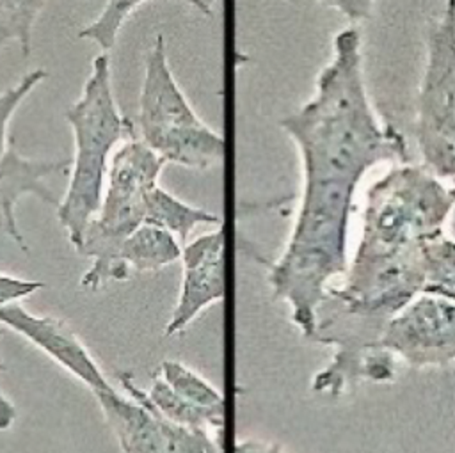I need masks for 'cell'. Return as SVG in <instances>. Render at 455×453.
Wrapping results in <instances>:
<instances>
[{"instance_id": "cell-17", "label": "cell", "mask_w": 455, "mask_h": 453, "mask_svg": "<svg viewBox=\"0 0 455 453\" xmlns=\"http://www.w3.org/2000/svg\"><path fill=\"white\" fill-rule=\"evenodd\" d=\"M421 293L455 300V240L444 233L425 243V284Z\"/></svg>"}, {"instance_id": "cell-15", "label": "cell", "mask_w": 455, "mask_h": 453, "mask_svg": "<svg viewBox=\"0 0 455 453\" xmlns=\"http://www.w3.org/2000/svg\"><path fill=\"white\" fill-rule=\"evenodd\" d=\"M144 396L162 417L174 425L204 428L215 433H222L224 430L226 409H208L181 398L158 373L153 377L149 389L144 391Z\"/></svg>"}, {"instance_id": "cell-22", "label": "cell", "mask_w": 455, "mask_h": 453, "mask_svg": "<svg viewBox=\"0 0 455 453\" xmlns=\"http://www.w3.org/2000/svg\"><path fill=\"white\" fill-rule=\"evenodd\" d=\"M44 286L41 281L21 279L14 275H7L0 272V306H7L12 302H20L32 293L39 291Z\"/></svg>"}, {"instance_id": "cell-12", "label": "cell", "mask_w": 455, "mask_h": 453, "mask_svg": "<svg viewBox=\"0 0 455 453\" xmlns=\"http://www.w3.org/2000/svg\"><path fill=\"white\" fill-rule=\"evenodd\" d=\"M71 158L36 160L20 155L12 146L0 160V231L27 250L25 238L16 220V204L25 195H36L57 208L59 201L44 185L48 176L69 171Z\"/></svg>"}, {"instance_id": "cell-26", "label": "cell", "mask_w": 455, "mask_h": 453, "mask_svg": "<svg viewBox=\"0 0 455 453\" xmlns=\"http://www.w3.org/2000/svg\"><path fill=\"white\" fill-rule=\"evenodd\" d=\"M432 172L455 187V153L451 156H448L446 160H443L439 165H435L432 169Z\"/></svg>"}, {"instance_id": "cell-27", "label": "cell", "mask_w": 455, "mask_h": 453, "mask_svg": "<svg viewBox=\"0 0 455 453\" xmlns=\"http://www.w3.org/2000/svg\"><path fill=\"white\" fill-rule=\"evenodd\" d=\"M0 338H2V330H0ZM4 370H5V364H4V361L0 357V371H4Z\"/></svg>"}, {"instance_id": "cell-9", "label": "cell", "mask_w": 455, "mask_h": 453, "mask_svg": "<svg viewBox=\"0 0 455 453\" xmlns=\"http://www.w3.org/2000/svg\"><path fill=\"white\" fill-rule=\"evenodd\" d=\"M226 227L187 242L181 249V286L165 336L181 334L206 307L226 295Z\"/></svg>"}, {"instance_id": "cell-4", "label": "cell", "mask_w": 455, "mask_h": 453, "mask_svg": "<svg viewBox=\"0 0 455 453\" xmlns=\"http://www.w3.org/2000/svg\"><path fill=\"white\" fill-rule=\"evenodd\" d=\"M165 162L137 135L123 140L108 160L105 190L76 252L91 259L80 279L89 291L117 281V254L123 240L146 222V199L158 185Z\"/></svg>"}, {"instance_id": "cell-8", "label": "cell", "mask_w": 455, "mask_h": 453, "mask_svg": "<svg viewBox=\"0 0 455 453\" xmlns=\"http://www.w3.org/2000/svg\"><path fill=\"white\" fill-rule=\"evenodd\" d=\"M380 346L414 370L455 362V300L419 293L389 320Z\"/></svg>"}, {"instance_id": "cell-21", "label": "cell", "mask_w": 455, "mask_h": 453, "mask_svg": "<svg viewBox=\"0 0 455 453\" xmlns=\"http://www.w3.org/2000/svg\"><path fill=\"white\" fill-rule=\"evenodd\" d=\"M48 76L46 69L37 68L28 71L21 80H18L14 85L0 91V160L9 151V124L14 117V112L18 107L25 101V98Z\"/></svg>"}, {"instance_id": "cell-19", "label": "cell", "mask_w": 455, "mask_h": 453, "mask_svg": "<svg viewBox=\"0 0 455 453\" xmlns=\"http://www.w3.org/2000/svg\"><path fill=\"white\" fill-rule=\"evenodd\" d=\"M158 375L181 398L208 409H226L224 396L206 378L180 361H164Z\"/></svg>"}, {"instance_id": "cell-11", "label": "cell", "mask_w": 455, "mask_h": 453, "mask_svg": "<svg viewBox=\"0 0 455 453\" xmlns=\"http://www.w3.org/2000/svg\"><path fill=\"white\" fill-rule=\"evenodd\" d=\"M119 382L128 396L116 389L94 396L119 448L124 453H164L160 417L146 400L144 389L130 373H121Z\"/></svg>"}, {"instance_id": "cell-2", "label": "cell", "mask_w": 455, "mask_h": 453, "mask_svg": "<svg viewBox=\"0 0 455 453\" xmlns=\"http://www.w3.org/2000/svg\"><path fill=\"white\" fill-rule=\"evenodd\" d=\"M357 185L334 179H302L295 222L283 254L268 265L275 298L290 306L291 322L311 338L315 311L327 282L347 272L348 220Z\"/></svg>"}, {"instance_id": "cell-18", "label": "cell", "mask_w": 455, "mask_h": 453, "mask_svg": "<svg viewBox=\"0 0 455 453\" xmlns=\"http://www.w3.org/2000/svg\"><path fill=\"white\" fill-rule=\"evenodd\" d=\"M46 0H0V46L18 43L21 55L32 50V34Z\"/></svg>"}, {"instance_id": "cell-7", "label": "cell", "mask_w": 455, "mask_h": 453, "mask_svg": "<svg viewBox=\"0 0 455 453\" xmlns=\"http://www.w3.org/2000/svg\"><path fill=\"white\" fill-rule=\"evenodd\" d=\"M66 121L73 133L75 162L108 165L114 149L135 137V123L121 114L110 76L108 52H101L91 62V73L78 99L66 110Z\"/></svg>"}, {"instance_id": "cell-25", "label": "cell", "mask_w": 455, "mask_h": 453, "mask_svg": "<svg viewBox=\"0 0 455 453\" xmlns=\"http://www.w3.org/2000/svg\"><path fill=\"white\" fill-rule=\"evenodd\" d=\"M16 414L14 403L0 391V432H5L14 425Z\"/></svg>"}, {"instance_id": "cell-14", "label": "cell", "mask_w": 455, "mask_h": 453, "mask_svg": "<svg viewBox=\"0 0 455 453\" xmlns=\"http://www.w3.org/2000/svg\"><path fill=\"white\" fill-rule=\"evenodd\" d=\"M146 224L172 233L181 243L199 226H220L222 219L204 208L188 204L172 195L160 185H155L146 199Z\"/></svg>"}, {"instance_id": "cell-16", "label": "cell", "mask_w": 455, "mask_h": 453, "mask_svg": "<svg viewBox=\"0 0 455 453\" xmlns=\"http://www.w3.org/2000/svg\"><path fill=\"white\" fill-rule=\"evenodd\" d=\"M149 0H107L100 14L87 23L80 32L78 37L96 43L101 52H110L117 41V36L124 25V21L137 11L142 4ZM196 9L203 14H212V5L215 0H180Z\"/></svg>"}, {"instance_id": "cell-24", "label": "cell", "mask_w": 455, "mask_h": 453, "mask_svg": "<svg viewBox=\"0 0 455 453\" xmlns=\"http://www.w3.org/2000/svg\"><path fill=\"white\" fill-rule=\"evenodd\" d=\"M235 453H288L283 446L270 442V441H261V439H243L236 442Z\"/></svg>"}, {"instance_id": "cell-20", "label": "cell", "mask_w": 455, "mask_h": 453, "mask_svg": "<svg viewBox=\"0 0 455 453\" xmlns=\"http://www.w3.org/2000/svg\"><path fill=\"white\" fill-rule=\"evenodd\" d=\"M158 417L164 433V453H222V444L219 439L222 433L204 428L180 426L167 421L160 414Z\"/></svg>"}, {"instance_id": "cell-1", "label": "cell", "mask_w": 455, "mask_h": 453, "mask_svg": "<svg viewBox=\"0 0 455 453\" xmlns=\"http://www.w3.org/2000/svg\"><path fill=\"white\" fill-rule=\"evenodd\" d=\"M279 124L297 146L302 179L359 185L379 163L409 162L405 137L371 107L355 27L334 36L332 57L318 73L313 96Z\"/></svg>"}, {"instance_id": "cell-5", "label": "cell", "mask_w": 455, "mask_h": 453, "mask_svg": "<svg viewBox=\"0 0 455 453\" xmlns=\"http://www.w3.org/2000/svg\"><path fill=\"white\" fill-rule=\"evenodd\" d=\"M135 130L165 163L206 171L226 153L224 137L196 114L178 85L162 34H156L144 57Z\"/></svg>"}, {"instance_id": "cell-10", "label": "cell", "mask_w": 455, "mask_h": 453, "mask_svg": "<svg viewBox=\"0 0 455 453\" xmlns=\"http://www.w3.org/2000/svg\"><path fill=\"white\" fill-rule=\"evenodd\" d=\"M0 323L46 354L53 362L80 380L92 396L114 389L96 359L66 322L48 314H34L20 302H12L0 306Z\"/></svg>"}, {"instance_id": "cell-23", "label": "cell", "mask_w": 455, "mask_h": 453, "mask_svg": "<svg viewBox=\"0 0 455 453\" xmlns=\"http://www.w3.org/2000/svg\"><path fill=\"white\" fill-rule=\"evenodd\" d=\"M315 2H320L331 9H336L350 21H361L370 18L375 0H315Z\"/></svg>"}, {"instance_id": "cell-6", "label": "cell", "mask_w": 455, "mask_h": 453, "mask_svg": "<svg viewBox=\"0 0 455 453\" xmlns=\"http://www.w3.org/2000/svg\"><path fill=\"white\" fill-rule=\"evenodd\" d=\"M414 135L430 171L455 153V0H446L428 27Z\"/></svg>"}, {"instance_id": "cell-3", "label": "cell", "mask_w": 455, "mask_h": 453, "mask_svg": "<svg viewBox=\"0 0 455 453\" xmlns=\"http://www.w3.org/2000/svg\"><path fill=\"white\" fill-rule=\"evenodd\" d=\"M455 187L425 163H393L364 195L361 236L348 270L366 272L403 261L444 233Z\"/></svg>"}, {"instance_id": "cell-13", "label": "cell", "mask_w": 455, "mask_h": 453, "mask_svg": "<svg viewBox=\"0 0 455 453\" xmlns=\"http://www.w3.org/2000/svg\"><path fill=\"white\" fill-rule=\"evenodd\" d=\"M181 242L169 231L142 224L128 234L117 254V281H124L130 274L158 272L181 258Z\"/></svg>"}]
</instances>
